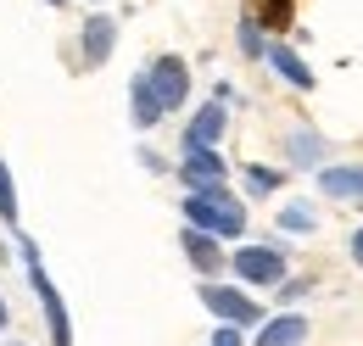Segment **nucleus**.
<instances>
[{
  "instance_id": "nucleus-11",
  "label": "nucleus",
  "mask_w": 363,
  "mask_h": 346,
  "mask_svg": "<svg viewBox=\"0 0 363 346\" xmlns=\"http://www.w3.org/2000/svg\"><path fill=\"white\" fill-rule=\"evenodd\" d=\"M224 123H229V118H224V101H207V106L190 118V129H184V151H190V145H218Z\"/></svg>"
},
{
  "instance_id": "nucleus-21",
  "label": "nucleus",
  "mask_w": 363,
  "mask_h": 346,
  "mask_svg": "<svg viewBox=\"0 0 363 346\" xmlns=\"http://www.w3.org/2000/svg\"><path fill=\"white\" fill-rule=\"evenodd\" d=\"M352 262H358V268H363V229H358V235H352Z\"/></svg>"
},
{
  "instance_id": "nucleus-4",
  "label": "nucleus",
  "mask_w": 363,
  "mask_h": 346,
  "mask_svg": "<svg viewBox=\"0 0 363 346\" xmlns=\"http://www.w3.org/2000/svg\"><path fill=\"white\" fill-rule=\"evenodd\" d=\"M145 84H151L162 112H174V106H184V95H190V67H184L179 56H157L145 67Z\"/></svg>"
},
{
  "instance_id": "nucleus-3",
  "label": "nucleus",
  "mask_w": 363,
  "mask_h": 346,
  "mask_svg": "<svg viewBox=\"0 0 363 346\" xmlns=\"http://www.w3.org/2000/svg\"><path fill=\"white\" fill-rule=\"evenodd\" d=\"M201 307L218 318V324H235V330H246V324H263V307L252 302L240 285H218V279H201Z\"/></svg>"
},
{
  "instance_id": "nucleus-2",
  "label": "nucleus",
  "mask_w": 363,
  "mask_h": 346,
  "mask_svg": "<svg viewBox=\"0 0 363 346\" xmlns=\"http://www.w3.org/2000/svg\"><path fill=\"white\" fill-rule=\"evenodd\" d=\"M17 235V252H23V268H28V279H34V291H40V307H45L50 318V341L56 346H73V324H67V307H62V296H56V285H50V274L40 268V246L23 235V223L11 229Z\"/></svg>"
},
{
  "instance_id": "nucleus-19",
  "label": "nucleus",
  "mask_w": 363,
  "mask_h": 346,
  "mask_svg": "<svg viewBox=\"0 0 363 346\" xmlns=\"http://www.w3.org/2000/svg\"><path fill=\"white\" fill-rule=\"evenodd\" d=\"M263 28H285L291 23V0H263V17H257Z\"/></svg>"
},
{
  "instance_id": "nucleus-1",
  "label": "nucleus",
  "mask_w": 363,
  "mask_h": 346,
  "mask_svg": "<svg viewBox=\"0 0 363 346\" xmlns=\"http://www.w3.org/2000/svg\"><path fill=\"white\" fill-rule=\"evenodd\" d=\"M184 218H190V229H207V235H218V240L246 235V207L229 196L224 184H218V190H190V196H184Z\"/></svg>"
},
{
  "instance_id": "nucleus-8",
  "label": "nucleus",
  "mask_w": 363,
  "mask_h": 346,
  "mask_svg": "<svg viewBox=\"0 0 363 346\" xmlns=\"http://www.w3.org/2000/svg\"><path fill=\"white\" fill-rule=\"evenodd\" d=\"M318 190L330 201H358L363 207V162H335V168H318Z\"/></svg>"
},
{
  "instance_id": "nucleus-16",
  "label": "nucleus",
  "mask_w": 363,
  "mask_h": 346,
  "mask_svg": "<svg viewBox=\"0 0 363 346\" xmlns=\"http://www.w3.org/2000/svg\"><path fill=\"white\" fill-rule=\"evenodd\" d=\"M279 184H285V173H279V168H263V162L246 168V190H252V196H274Z\"/></svg>"
},
{
  "instance_id": "nucleus-22",
  "label": "nucleus",
  "mask_w": 363,
  "mask_h": 346,
  "mask_svg": "<svg viewBox=\"0 0 363 346\" xmlns=\"http://www.w3.org/2000/svg\"><path fill=\"white\" fill-rule=\"evenodd\" d=\"M6 324H11V313H6V302H0V330H6Z\"/></svg>"
},
{
  "instance_id": "nucleus-13",
  "label": "nucleus",
  "mask_w": 363,
  "mask_h": 346,
  "mask_svg": "<svg viewBox=\"0 0 363 346\" xmlns=\"http://www.w3.org/2000/svg\"><path fill=\"white\" fill-rule=\"evenodd\" d=\"M285 151H291V162H296V168H313L318 157H324V140H318L313 129H296L291 140H285Z\"/></svg>"
},
{
  "instance_id": "nucleus-18",
  "label": "nucleus",
  "mask_w": 363,
  "mask_h": 346,
  "mask_svg": "<svg viewBox=\"0 0 363 346\" xmlns=\"http://www.w3.org/2000/svg\"><path fill=\"white\" fill-rule=\"evenodd\" d=\"M0 218L17 229V184H11V173H6V162H0Z\"/></svg>"
},
{
  "instance_id": "nucleus-9",
  "label": "nucleus",
  "mask_w": 363,
  "mask_h": 346,
  "mask_svg": "<svg viewBox=\"0 0 363 346\" xmlns=\"http://www.w3.org/2000/svg\"><path fill=\"white\" fill-rule=\"evenodd\" d=\"M302 341H308V313H274L257 324L252 346H302Z\"/></svg>"
},
{
  "instance_id": "nucleus-23",
  "label": "nucleus",
  "mask_w": 363,
  "mask_h": 346,
  "mask_svg": "<svg viewBox=\"0 0 363 346\" xmlns=\"http://www.w3.org/2000/svg\"><path fill=\"white\" fill-rule=\"evenodd\" d=\"M56 6H62V0H56Z\"/></svg>"
},
{
  "instance_id": "nucleus-5",
  "label": "nucleus",
  "mask_w": 363,
  "mask_h": 346,
  "mask_svg": "<svg viewBox=\"0 0 363 346\" xmlns=\"http://www.w3.org/2000/svg\"><path fill=\"white\" fill-rule=\"evenodd\" d=\"M229 268H235L240 285H279V279H285V257H279L274 246H240V252L229 257Z\"/></svg>"
},
{
  "instance_id": "nucleus-10",
  "label": "nucleus",
  "mask_w": 363,
  "mask_h": 346,
  "mask_svg": "<svg viewBox=\"0 0 363 346\" xmlns=\"http://www.w3.org/2000/svg\"><path fill=\"white\" fill-rule=\"evenodd\" d=\"M112 45H118V23H112L106 11H95L90 23H84V62L101 67V62L112 56Z\"/></svg>"
},
{
  "instance_id": "nucleus-7",
  "label": "nucleus",
  "mask_w": 363,
  "mask_h": 346,
  "mask_svg": "<svg viewBox=\"0 0 363 346\" xmlns=\"http://www.w3.org/2000/svg\"><path fill=\"white\" fill-rule=\"evenodd\" d=\"M179 246H184V257H190V268H201L207 279L229 268L224 252H218V235H207V229H190V223H184V229H179Z\"/></svg>"
},
{
  "instance_id": "nucleus-14",
  "label": "nucleus",
  "mask_w": 363,
  "mask_h": 346,
  "mask_svg": "<svg viewBox=\"0 0 363 346\" xmlns=\"http://www.w3.org/2000/svg\"><path fill=\"white\" fill-rule=\"evenodd\" d=\"M129 101H135V123L140 129H151V123L162 118V106H157V95H151V84H145V73L129 84Z\"/></svg>"
},
{
  "instance_id": "nucleus-15",
  "label": "nucleus",
  "mask_w": 363,
  "mask_h": 346,
  "mask_svg": "<svg viewBox=\"0 0 363 346\" xmlns=\"http://www.w3.org/2000/svg\"><path fill=\"white\" fill-rule=\"evenodd\" d=\"M279 229H285V235H313L318 213L308 207V201H291V207H279Z\"/></svg>"
},
{
  "instance_id": "nucleus-20",
  "label": "nucleus",
  "mask_w": 363,
  "mask_h": 346,
  "mask_svg": "<svg viewBox=\"0 0 363 346\" xmlns=\"http://www.w3.org/2000/svg\"><path fill=\"white\" fill-rule=\"evenodd\" d=\"M213 346H246V335H240L235 324H218V335H213Z\"/></svg>"
},
{
  "instance_id": "nucleus-12",
  "label": "nucleus",
  "mask_w": 363,
  "mask_h": 346,
  "mask_svg": "<svg viewBox=\"0 0 363 346\" xmlns=\"http://www.w3.org/2000/svg\"><path fill=\"white\" fill-rule=\"evenodd\" d=\"M269 67L285 79V84H296V89H313V67L291 50V45H269Z\"/></svg>"
},
{
  "instance_id": "nucleus-6",
  "label": "nucleus",
  "mask_w": 363,
  "mask_h": 346,
  "mask_svg": "<svg viewBox=\"0 0 363 346\" xmlns=\"http://www.w3.org/2000/svg\"><path fill=\"white\" fill-rule=\"evenodd\" d=\"M179 179H184V190H218V184H224V157H218L213 145H190Z\"/></svg>"
},
{
  "instance_id": "nucleus-17",
  "label": "nucleus",
  "mask_w": 363,
  "mask_h": 346,
  "mask_svg": "<svg viewBox=\"0 0 363 346\" xmlns=\"http://www.w3.org/2000/svg\"><path fill=\"white\" fill-rule=\"evenodd\" d=\"M240 50H246V56H269V45H263V23H257V17H240Z\"/></svg>"
}]
</instances>
